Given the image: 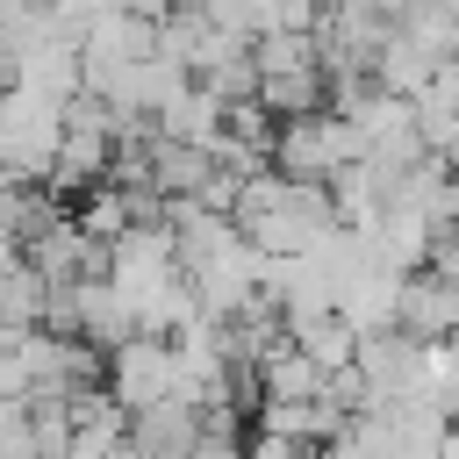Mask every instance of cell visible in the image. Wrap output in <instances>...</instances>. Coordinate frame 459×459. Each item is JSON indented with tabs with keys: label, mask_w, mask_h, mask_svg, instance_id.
I'll return each mask as SVG.
<instances>
[{
	"label": "cell",
	"mask_w": 459,
	"mask_h": 459,
	"mask_svg": "<svg viewBox=\"0 0 459 459\" xmlns=\"http://www.w3.org/2000/svg\"><path fill=\"white\" fill-rule=\"evenodd\" d=\"M237 230H244V244L258 251V258H308L330 230H344L337 222V201H330V186H301V179H287V172H258L251 186H244V201H237Z\"/></svg>",
	"instance_id": "6da1fadb"
},
{
	"label": "cell",
	"mask_w": 459,
	"mask_h": 459,
	"mask_svg": "<svg viewBox=\"0 0 459 459\" xmlns=\"http://www.w3.org/2000/svg\"><path fill=\"white\" fill-rule=\"evenodd\" d=\"M108 459H143V452H136V445H122V452H108Z\"/></svg>",
	"instance_id": "603a6c76"
},
{
	"label": "cell",
	"mask_w": 459,
	"mask_h": 459,
	"mask_svg": "<svg viewBox=\"0 0 459 459\" xmlns=\"http://www.w3.org/2000/svg\"><path fill=\"white\" fill-rule=\"evenodd\" d=\"M0 459H43V452H36L29 402H0Z\"/></svg>",
	"instance_id": "e0dca14e"
},
{
	"label": "cell",
	"mask_w": 459,
	"mask_h": 459,
	"mask_svg": "<svg viewBox=\"0 0 459 459\" xmlns=\"http://www.w3.org/2000/svg\"><path fill=\"white\" fill-rule=\"evenodd\" d=\"M215 430V416L179 387L172 402H158V409H143V416H129V445L143 452V459H186L201 437Z\"/></svg>",
	"instance_id": "ba28073f"
},
{
	"label": "cell",
	"mask_w": 459,
	"mask_h": 459,
	"mask_svg": "<svg viewBox=\"0 0 459 459\" xmlns=\"http://www.w3.org/2000/svg\"><path fill=\"white\" fill-rule=\"evenodd\" d=\"M79 57H86V86H100V79H115V72H136V65L158 57V22L115 7V14H100V22L79 36Z\"/></svg>",
	"instance_id": "8992f818"
},
{
	"label": "cell",
	"mask_w": 459,
	"mask_h": 459,
	"mask_svg": "<svg viewBox=\"0 0 459 459\" xmlns=\"http://www.w3.org/2000/svg\"><path fill=\"white\" fill-rule=\"evenodd\" d=\"M430 273H445V280L459 287V222L437 230V244H430Z\"/></svg>",
	"instance_id": "d6986e66"
},
{
	"label": "cell",
	"mask_w": 459,
	"mask_h": 459,
	"mask_svg": "<svg viewBox=\"0 0 459 459\" xmlns=\"http://www.w3.org/2000/svg\"><path fill=\"white\" fill-rule=\"evenodd\" d=\"M57 151H65V108H50V100H36V93H7V143H0L7 172H14L22 186H29V179L50 186Z\"/></svg>",
	"instance_id": "277c9868"
},
{
	"label": "cell",
	"mask_w": 459,
	"mask_h": 459,
	"mask_svg": "<svg viewBox=\"0 0 459 459\" xmlns=\"http://www.w3.org/2000/svg\"><path fill=\"white\" fill-rule=\"evenodd\" d=\"M22 7H29V0H0V29H7V22L22 14Z\"/></svg>",
	"instance_id": "7402d4cb"
},
{
	"label": "cell",
	"mask_w": 459,
	"mask_h": 459,
	"mask_svg": "<svg viewBox=\"0 0 459 459\" xmlns=\"http://www.w3.org/2000/svg\"><path fill=\"white\" fill-rule=\"evenodd\" d=\"M129 14H143V22H165V14H179V7H194V0H122Z\"/></svg>",
	"instance_id": "ffe728a7"
},
{
	"label": "cell",
	"mask_w": 459,
	"mask_h": 459,
	"mask_svg": "<svg viewBox=\"0 0 459 459\" xmlns=\"http://www.w3.org/2000/svg\"><path fill=\"white\" fill-rule=\"evenodd\" d=\"M359 158H366V143H359V129H351L337 108L294 115V122H280V136H273V172H287V179H301V186H330V179L351 172Z\"/></svg>",
	"instance_id": "7a4b0ae2"
},
{
	"label": "cell",
	"mask_w": 459,
	"mask_h": 459,
	"mask_svg": "<svg viewBox=\"0 0 459 459\" xmlns=\"http://www.w3.org/2000/svg\"><path fill=\"white\" fill-rule=\"evenodd\" d=\"M409 402H423V409H437L445 423H459V337H452V344H423V380H416Z\"/></svg>",
	"instance_id": "2e32d148"
},
{
	"label": "cell",
	"mask_w": 459,
	"mask_h": 459,
	"mask_svg": "<svg viewBox=\"0 0 459 459\" xmlns=\"http://www.w3.org/2000/svg\"><path fill=\"white\" fill-rule=\"evenodd\" d=\"M287 337H294V344H301L330 380H337V373H351V359H359V330H351L344 316H316V323H301V330H287Z\"/></svg>",
	"instance_id": "9a60e30c"
},
{
	"label": "cell",
	"mask_w": 459,
	"mask_h": 459,
	"mask_svg": "<svg viewBox=\"0 0 459 459\" xmlns=\"http://www.w3.org/2000/svg\"><path fill=\"white\" fill-rule=\"evenodd\" d=\"M14 93H36L50 108H72L86 93V57H79V36H43L22 50L14 65Z\"/></svg>",
	"instance_id": "52a82bcc"
},
{
	"label": "cell",
	"mask_w": 459,
	"mask_h": 459,
	"mask_svg": "<svg viewBox=\"0 0 459 459\" xmlns=\"http://www.w3.org/2000/svg\"><path fill=\"white\" fill-rule=\"evenodd\" d=\"M43 316H50V280L29 258H14L0 273V330H43Z\"/></svg>",
	"instance_id": "4fadbf2b"
},
{
	"label": "cell",
	"mask_w": 459,
	"mask_h": 459,
	"mask_svg": "<svg viewBox=\"0 0 459 459\" xmlns=\"http://www.w3.org/2000/svg\"><path fill=\"white\" fill-rule=\"evenodd\" d=\"M108 394L129 416L172 402L179 394V351H172V337H129V344H115L108 351Z\"/></svg>",
	"instance_id": "3957f363"
},
{
	"label": "cell",
	"mask_w": 459,
	"mask_h": 459,
	"mask_svg": "<svg viewBox=\"0 0 459 459\" xmlns=\"http://www.w3.org/2000/svg\"><path fill=\"white\" fill-rule=\"evenodd\" d=\"M14 65H22V50L0 36V93H14Z\"/></svg>",
	"instance_id": "44dd1931"
},
{
	"label": "cell",
	"mask_w": 459,
	"mask_h": 459,
	"mask_svg": "<svg viewBox=\"0 0 459 459\" xmlns=\"http://www.w3.org/2000/svg\"><path fill=\"white\" fill-rule=\"evenodd\" d=\"M402 337H416V344H452L459 337V287L445 280V273H409L402 280V323H394Z\"/></svg>",
	"instance_id": "9c48e42d"
},
{
	"label": "cell",
	"mask_w": 459,
	"mask_h": 459,
	"mask_svg": "<svg viewBox=\"0 0 459 459\" xmlns=\"http://www.w3.org/2000/svg\"><path fill=\"white\" fill-rule=\"evenodd\" d=\"M79 337H86V344H100V351H115V344L143 337L136 301H129L108 273H100V280H79Z\"/></svg>",
	"instance_id": "30bf717a"
},
{
	"label": "cell",
	"mask_w": 459,
	"mask_h": 459,
	"mask_svg": "<svg viewBox=\"0 0 459 459\" xmlns=\"http://www.w3.org/2000/svg\"><path fill=\"white\" fill-rule=\"evenodd\" d=\"M43 7L57 14V29H65V36H86V29H93L100 14H115L122 0H43Z\"/></svg>",
	"instance_id": "ac0fdd59"
},
{
	"label": "cell",
	"mask_w": 459,
	"mask_h": 459,
	"mask_svg": "<svg viewBox=\"0 0 459 459\" xmlns=\"http://www.w3.org/2000/svg\"><path fill=\"white\" fill-rule=\"evenodd\" d=\"M402 280H409V273H366V280H351L344 301H337V316H344L359 337L394 330V323H402Z\"/></svg>",
	"instance_id": "8fae6325"
},
{
	"label": "cell",
	"mask_w": 459,
	"mask_h": 459,
	"mask_svg": "<svg viewBox=\"0 0 459 459\" xmlns=\"http://www.w3.org/2000/svg\"><path fill=\"white\" fill-rule=\"evenodd\" d=\"M359 387H366V409H394L416 394L423 380V344L402 337V330H380V337H359V359H351Z\"/></svg>",
	"instance_id": "5b68a950"
},
{
	"label": "cell",
	"mask_w": 459,
	"mask_h": 459,
	"mask_svg": "<svg viewBox=\"0 0 459 459\" xmlns=\"http://www.w3.org/2000/svg\"><path fill=\"white\" fill-rule=\"evenodd\" d=\"M437 79V57H423L402 29L380 43V57H373V86L380 93H394V100H423V86Z\"/></svg>",
	"instance_id": "7c38bea8"
},
{
	"label": "cell",
	"mask_w": 459,
	"mask_h": 459,
	"mask_svg": "<svg viewBox=\"0 0 459 459\" xmlns=\"http://www.w3.org/2000/svg\"><path fill=\"white\" fill-rule=\"evenodd\" d=\"M394 29H402L423 57H437V65H452V57H459V0H416Z\"/></svg>",
	"instance_id": "5bb4252c"
}]
</instances>
